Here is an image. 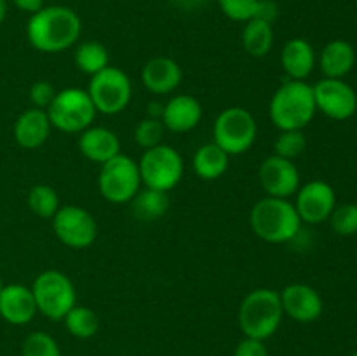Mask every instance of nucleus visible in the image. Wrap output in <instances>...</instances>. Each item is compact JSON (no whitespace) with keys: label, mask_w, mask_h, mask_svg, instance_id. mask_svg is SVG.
Segmentation results:
<instances>
[{"label":"nucleus","mask_w":357,"mask_h":356,"mask_svg":"<svg viewBox=\"0 0 357 356\" xmlns=\"http://www.w3.org/2000/svg\"><path fill=\"white\" fill-rule=\"evenodd\" d=\"M234 356H268V351L267 346H265V341L244 337L243 341L237 344Z\"/></svg>","instance_id":"35"},{"label":"nucleus","mask_w":357,"mask_h":356,"mask_svg":"<svg viewBox=\"0 0 357 356\" xmlns=\"http://www.w3.org/2000/svg\"><path fill=\"white\" fill-rule=\"evenodd\" d=\"M142 184L155 191L169 192L176 187L183 177L185 164L174 147L160 143L143 152L138 163Z\"/></svg>","instance_id":"8"},{"label":"nucleus","mask_w":357,"mask_h":356,"mask_svg":"<svg viewBox=\"0 0 357 356\" xmlns=\"http://www.w3.org/2000/svg\"><path fill=\"white\" fill-rule=\"evenodd\" d=\"M278 14H279V9H278V3H275L274 0H260V2H258L257 16L255 17L261 21H267V23L272 24L275 20H278Z\"/></svg>","instance_id":"36"},{"label":"nucleus","mask_w":357,"mask_h":356,"mask_svg":"<svg viewBox=\"0 0 357 356\" xmlns=\"http://www.w3.org/2000/svg\"><path fill=\"white\" fill-rule=\"evenodd\" d=\"M356 65V51L347 40H331L323 47L319 54L321 72L328 79H344L352 72Z\"/></svg>","instance_id":"22"},{"label":"nucleus","mask_w":357,"mask_h":356,"mask_svg":"<svg viewBox=\"0 0 357 356\" xmlns=\"http://www.w3.org/2000/svg\"><path fill=\"white\" fill-rule=\"evenodd\" d=\"M352 356H357V351H356V353H354V355H352Z\"/></svg>","instance_id":"42"},{"label":"nucleus","mask_w":357,"mask_h":356,"mask_svg":"<svg viewBox=\"0 0 357 356\" xmlns=\"http://www.w3.org/2000/svg\"><path fill=\"white\" fill-rule=\"evenodd\" d=\"M281 297L272 288H257L248 293L239 307V327L244 337L267 341L281 327Z\"/></svg>","instance_id":"4"},{"label":"nucleus","mask_w":357,"mask_h":356,"mask_svg":"<svg viewBox=\"0 0 357 356\" xmlns=\"http://www.w3.org/2000/svg\"><path fill=\"white\" fill-rule=\"evenodd\" d=\"M87 93L93 100L96 112L105 115H117L126 110L131 101V79L121 68L108 65L100 73L91 77Z\"/></svg>","instance_id":"10"},{"label":"nucleus","mask_w":357,"mask_h":356,"mask_svg":"<svg viewBox=\"0 0 357 356\" xmlns=\"http://www.w3.org/2000/svg\"><path fill=\"white\" fill-rule=\"evenodd\" d=\"M331 229L338 236H354L357 234V205L354 202H345V205L335 206L333 213L330 215Z\"/></svg>","instance_id":"31"},{"label":"nucleus","mask_w":357,"mask_h":356,"mask_svg":"<svg viewBox=\"0 0 357 356\" xmlns=\"http://www.w3.org/2000/svg\"><path fill=\"white\" fill-rule=\"evenodd\" d=\"M51 220L56 237L73 250L89 248L98 236L94 216L77 205L61 206Z\"/></svg>","instance_id":"11"},{"label":"nucleus","mask_w":357,"mask_h":356,"mask_svg":"<svg viewBox=\"0 0 357 356\" xmlns=\"http://www.w3.org/2000/svg\"><path fill=\"white\" fill-rule=\"evenodd\" d=\"M258 126L253 114L243 107H229L218 114L213 124V142L229 156H241L253 147Z\"/></svg>","instance_id":"7"},{"label":"nucleus","mask_w":357,"mask_h":356,"mask_svg":"<svg viewBox=\"0 0 357 356\" xmlns=\"http://www.w3.org/2000/svg\"><path fill=\"white\" fill-rule=\"evenodd\" d=\"M10 2H13L20 10L30 14H35L37 10H40L42 7H44V0H10Z\"/></svg>","instance_id":"37"},{"label":"nucleus","mask_w":357,"mask_h":356,"mask_svg":"<svg viewBox=\"0 0 357 356\" xmlns=\"http://www.w3.org/2000/svg\"><path fill=\"white\" fill-rule=\"evenodd\" d=\"M162 112H164V103L160 101H150L146 105V115L152 119H162Z\"/></svg>","instance_id":"38"},{"label":"nucleus","mask_w":357,"mask_h":356,"mask_svg":"<svg viewBox=\"0 0 357 356\" xmlns=\"http://www.w3.org/2000/svg\"><path fill=\"white\" fill-rule=\"evenodd\" d=\"M260 0H218L220 9L229 20L246 23L257 16Z\"/></svg>","instance_id":"33"},{"label":"nucleus","mask_w":357,"mask_h":356,"mask_svg":"<svg viewBox=\"0 0 357 356\" xmlns=\"http://www.w3.org/2000/svg\"><path fill=\"white\" fill-rule=\"evenodd\" d=\"M260 185L271 198L288 199L300 188L298 168L293 161L279 156H271L261 163L258 171Z\"/></svg>","instance_id":"14"},{"label":"nucleus","mask_w":357,"mask_h":356,"mask_svg":"<svg viewBox=\"0 0 357 356\" xmlns=\"http://www.w3.org/2000/svg\"><path fill=\"white\" fill-rule=\"evenodd\" d=\"M317 107L314 89L305 80H286L268 103V117L279 131L300 129L310 124Z\"/></svg>","instance_id":"2"},{"label":"nucleus","mask_w":357,"mask_h":356,"mask_svg":"<svg viewBox=\"0 0 357 356\" xmlns=\"http://www.w3.org/2000/svg\"><path fill=\"white\" fill-rule=\"evenodd\" d=\"M316 51L305 38H291L281 51V65L289 80H305L316 66Z\"/></svg>","instance_id":"21"},{"label":"nucleus","mask_w":357,"mask_h":356,"mask_svg":"<svg viewBox=\"0 0 357 356\" xmlns=\"http://www.w3.org/2000/svg\"><path fill=\"white\" fill-rule=\"evenodd\" d=\"M73 61L80 72L93 77L110 65V52L101 42L87 40L77 45Z\"/></svg>","instance_id":"26"},{"label":"nucleus","mask_w":357,"mask_h":356,"mask_svg":"<svg viewBox=\"0 0 357 356\" xmlns=\"http://www.w3.org/2000/svg\"><path fill=\"white\" fill-rule=\"evenodd\" d=\"M171 2H173L176 7H180V9L192 10V9H197V7H201L206 0H171Z\"/></svg>","instance_id":"39"},{"label":"nucleus","mask_w":357,"mask_h":356,"mask_svg":"<svg viewBox=\"0 0 357 356\" xmlns=\"http://www.w3.org/2000/svg\"><path fill=\"white\" fill-rule=\"evenodd\" d=\"M31 293L38 313L52 321H61L77 304V292L72 279L56 269L40 272L31 285Z\"/></svg>","instance_id":"6"},{"label":"nucleus","mask_w":357,"mask_h":356,"mask_svg":"<svg viewBox=\"0 0 357 356\" xmlns=\"http://www.w3.org/2000/svg\"><path fill=\"white\" fill-rule=\"evenodd\" d=\"M65 321L66 330L70 332V335L77 339H91L96 335L98 328H100V320H98V314L94 313L91 307L86 306H73L72 309L66 313V316L63 318Z\"/></svg>","instance_id":"27"},{"label":"nucleus","mask_w":357,"mask_h":356,"mask_svg":"<svg viewBox=\"0 0 357 356\" xmlns=\"http://www.w3.org/2000/svg\"><path fill=\"white\" fill-rule=\"evenodd\" d=\"M82 31L79 14L65 6L42 7L26 24L30 44L40 52H61L77 44Z\"/></svg>","instance_id":"1"},{"label":"nucleus","mask_w":357,"mask_h":356,"mask_svg":"<svg viewBox=\"0 0 357 356\" xmlns=\"http://www.w3.org/2000/svg\"><path fill=\"white\" fill-rule=\"evenodd\" d=\"M243 47L253 58H264L272 51L274 45V30L272 24L261 20H250L246 21L243 30Z\"/></svg>","instance_id":"24"},{"label":"nucleus","mask_w":357,"mask_h":356,"mask_svg":"<svg viewBox=\"0 0 357 356\" xmlns=\"http://www.w3.org/2000/svg\"><path fill=\"white\" fill-rule=\"evenodd\" d=\"M51 121L42 108H28L14 122V140L26 150H35L47 142L51 135Z\"/></svg>","instance_id":"18"},{"label":"nucleus","mask_w":357,"mask_h":356,"mask_svg":"<svg viewBox=\"0 0 357 356\" xmlns=\"http://www.w3.org/2000/svg\"><path fill=\"white\" fill-rule=\"evenodd\" d=\"M37 313V304H35L31 288L21 283L3 285L0 292V318L3 321L23 327L30 323Z\"/></svg>","instance_id":"16"},{"label":"nucleus","mask_w":357,"mask_h":356,"mask_svg":"<svg viewBox=\"0 0 357 356\" xmlns=\"http://www.w3.org/2000/svg\"><path fill=\"white\" fill-rule=\"evenodd\" d=\"M307 147V140L303 131L300 129H289V131H281L274 142V154L284 159L293 161L295 157L302 156Z\"/></svg>","instance_id":"30"},{"label":"nucleus","mask_w":357,"mask_h":356,"mask_svg":"<svg viewBox=\"0 0 357 356\" xmlns=\"http://www.w3.org/2000/svg\"><path fill=\"white\" fill-rule=\"evenodd\" d=\"M282 313L298 323H312L319 320L324 311V302L319 292L305 283H291L281 293Z\"/></svg>","instance_id":"15"},{"label":"nucleus","mask_w":357,"mask_h":356,"mask_svg":"<svg viewBox=\"0 0 357 356\" xmlns=\"http://www.w3.org/2000/svg\"><path fill=\"white\" fill-rule=\"evenodd\" d=\"M56 93L58 91L54 89V86L51 82H47V80H37L30 87V101L33 103L35 108L47 110V107L54 100Z\"/></svg>","instance_id":"34"},{"label":"nucleus","mask_w":357,"mask_h":356,"mask_svg":"<svg viewBox=\"0 0 357 356\" xmlns=\"http://www.w3.org/2000/svg\"><path fill=\"white\" fill-rule=\"evenodd\" d=\"M314 100H316L317 110L323 112L326 117L335 121H347L357 110V94L342 79H328L312 86Z\"/></svg>","instance_id":"12"},{"label":"nucleus","mask_w":357,"mask_h":356,"mask_svg":"<svg viewBox=\"0 0 357 356\" xmlns=\"http://www.w3.org/2000/svg\"><path fill=\"white\" fill-rule=\"evenodd\" d=\"M79 135L80 154L93 163L105 164L121 154V142L112 129L103 126H89Z\"/></svg>","instance_id":"20"},{"label":"nucleus","mask_w":357,"mask_h":356,"mask_svg":"<svg viewBox=\"0 0 357 356\" xmlns=\"http://www.w3.org/2000/svg\"><path fill=\"white\" fill-rule=\"evenodd\" d=\"M28 206L31 212L40 218H52L61 205H59V195L51 185L38 184L30 188L28 192Z\"/></svg>","instance_id":"28"},{"label":"nucleus","mask_w":357,"mask_h":356,"mask_svg":"<svg viewBox=\"0 0 357 356\" xmlns=\"http://www.w3.org/2000/svg\"><path fill=\"white\" fill-rule=\"evenodd\" d=\"M202 119V107L197 98L190 94H176L164 103L162 124L173 133H188L199 126Z\"/></svg>","instance_id":"17"},{"label":"nucleus","mask_w":357,"mask_h":356,"mask_svg":"<svg viewBox=\"0 0 357 356\" xmlns=\"http://www.w3.org/2000/svg\"><path fill=\"white\" fill-rule=\"evenodd\" d=\"M21 356H61L59 346L47 332H31L21 346Z\"/></svg>","instance_id":"29"},{"label":"nucleus","mask_w":357,"mask_h":356,"mask_svg":"<svg viewBox=\"0 0 357 356\" xmlns=\"http://www.w3.org/2000/svg\"><path fill=\"white\" fill-rule=\"evenodd\" d=\"M164 133H166V128H164L160 119L145 117L143 121H139L138 126H136L135 142L145 150L153 149V147L162 143Z\"/></svg>","instance_id":"32"},{"label":"nucleus","mask_w":357,"mask_h":356,"mask_svg":"<svg viewBox=\"0 0 357 356\" xmlns=\"http://www.w3.org/2000/svg\"><path fill=\"white\" fill-rule=\"evenodd\" d=\"M337 206L333 187L324 180L307 181L296 191L295 208L302 223L317 225L330 218Z\"/></svg>","instance_id":"13"},{"label":"nucleus","mask_w":357,"mask_h":356,"mask_svg":"<svg viewBox=\"0 0 357 356\" xmlns=\"http://www.w3.org/2000/svg\"><path fill=\"white\" fill-rule=\"evenodd\" d=\"M181 66L174 59L157 56L145 63L142 70V82L150 93L169 94L181 84Z\"/></svg>","instance_id":"19"},{"label":"nucleus","mask_w":357,"mask_h":356,"mask_svg":"<svg viewBox=\"0 0 357 356\" xmlns=\"http://www.w3.org/2000/svg\"><path fill=\"white\" fill-rule=\"evenodd\" d=\"M131 205L136 218L143 222H153L166 215L169 209V198H167V192L145 187L132 198Z\"/></svg>","instance_id":"25"},{"label":"nucleus","mask_w":357,"mask_h":356,"mask_svg":"<svg viewBox=\"0 0 357 356\" xmlns=\"http://www.w3.org/2000/svg\"><path fill=\"white\" fill-rule=\"evenodd\" d=\"M229 154L220 149L215 142H211L199 147L197 152L194 154L192 164H194V171L199 178L213 181L225 175L227 168H229Z\"/></svg>","instance_id":"23"},{"label":"nucleus","mask_w":357,"mask_h":356,"mask_svg":"<svg viewBox=\"0 0 357 356\" xmlns=\"http://www.w3.org/2000/svg\"><path fill=\"white\" fill-rule=\"evenodd\" d=\"M139 187H142V177H139L138 163L129 156L117 154L110 161L101 164L98 188L107 201L114 205L131 202L139 192Z\"/></svg>","instance_id":"9"},{"label":"nucleus","mask_w":357,"mask_h":356,"mask_svg":"<svg viewBox=\"0 0 357 356\" xmlns=\"http://www.w3.org/2000/svg\"><path fill=\"white\" fill-rule=\"evenodd\" d=\"M45 112L52 128L63 133H82L84 129L93 126L98 114L89 93L79 87L58 91Z\"/></svg>","instance_id":"5"},{"label":"nucleus","mask_w":357,"mask_h":356,"mask_svg":"<svg viewBox=\"0 0 357 356\" xmlns=\"http://www.w3.org/2000/svg\"><path fill=\"white\" fill-rule=\"evenodd\" d=\"M2 288H3V281H2V278H0V292H2Z\"/></svg>","instance_id":"41"},{"label":"nucleus","mask_w":357,"mask_h":356,"mask_svg":"<svg viewBox=\"0 0 357 356\" xmlns=\"http://www.w3.org/2000/svg\"><path fill=\"white\" fill-rule=\"evenodd\" d=\"M7 16V0H0V24L6 21Z\"/></svg>","instance_id":"40"},{"label":"nucleus","mask_w":357,"mask_h":356,"mask_svg":"<svg viewBox=\"0 0 357 356\" xmlns=\"http://www.w3.org/2000/svg\"><path fill=\"white\" fill-rule=\"evenodd\" d=\"M250 223L253 232L260 239L272 244L288 243L295 239L300 232L302 220L293 202L288 199L271 198L265 195L255 206L250 213Z\"/></svg>","instance_id":"3"}]
</instances>
